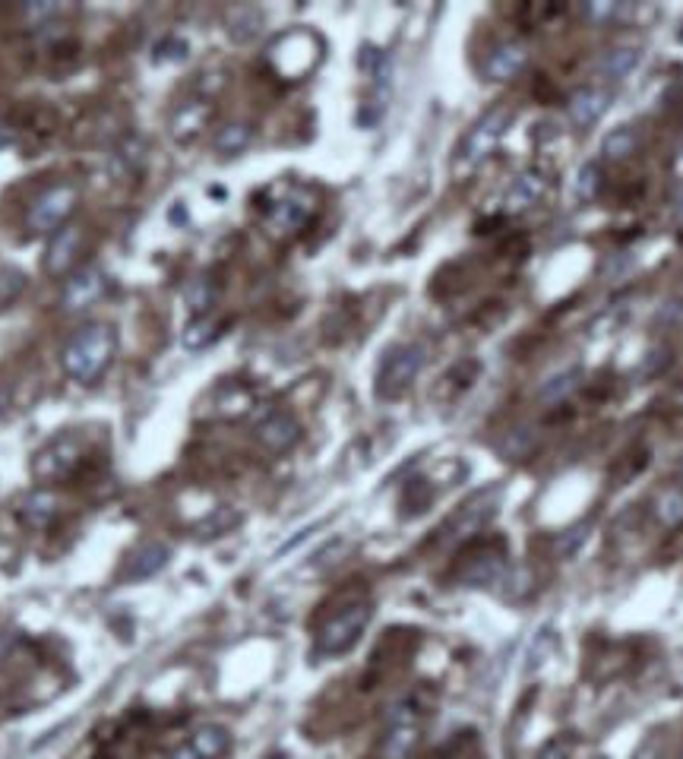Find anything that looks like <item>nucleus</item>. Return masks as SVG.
Here are the masks:
<instances>
[{
	"mask_svg": "<svg viewBox=\"0 0 683 759\" xmlns=\"http://www.w3.org/2000/svg\"><path fill=\"white\" fill-rule=\"evenodd\" d=\"M114 345L117 339L111 333V326L105 323L86 326L83 333H76L70 345L64 348V371L80 383L99 380L114 358Z\"/></svg>",
	"mask_w": 683,
	"mask_h": 759,
	"instance_id": "nucleus-1",
	"label": "nucleus"
},
{
	"mask_svg": "<svg viewBox=\"0 0 683 759\" xmlns=\"http://www.w3.org/2000/svg\"><path fill=\"white\" fill-rule=\"evenodd\" d=\"M513 124V108L510 105H497L484 114V118L465 133V140L456 152V165L462 171H472L475 165H481L487 155L497 149V143L503 140V133Z\"/></svg>",
	"mask_w": 683,
	"mask_h": 759,
	"instance_id": "nucleus-2",
	"label": "nucleus"
},
{
	"mask_svg": "<svg viewBox=\"0 0 683 759\" xmlns=\"http://www.w3.org/2000/svg\"><path fill=\"white\" fill-rule=\"evenodd\" d=\"M370 624V605L361 601V605H348L339 614H333L320 627L317 633V652L326 658H336L345 655L348 649H355V642L361 639V633Z\"/></svg>",
	"mask_w": 683,
	"mask_h": 759,
	"instance_id": "nucleus-3",
	"label": "nucleus"
},
{
	"mask_svg": "<svg viewBox=\"0 0 683 759\" xmlns=\"http://www.w3.org/2000/svg\"><path fill=\"white\" fill-rule=\"evenodd\" d=\"M424 367V348L421 345H399L389 348L380 371H377V396L380 399H399Z\"/></svg>",
	"mask_w": 683,
	"mask_h": 759,
	"instance_id": "nucleus-4",
	"label": "nucleus"
},
{
	"mask_svg": "<svg viewBox=\"0 0 683 759\" xmlns=\"http://www.w3.org/2000/svg\"><path fill=\"white\" fill-rule=\"evenodd\" d=\"M421 741V712L415 699H399L386 715V737L380 744L383 759H408Z\"/></svg>",
	"mask_w": 683,
	"mask_h": 759,
	"instance_id": "nucleus-5",
	"label": "nucleus"
},
{
	"mask_svg": "<svg viewBox=\"0 0 683 759\" xmlns=\"http://www.w3.org/2000/svg\"><path fill=\"white\" fill-rule=\"evenodd\" d=\"M76 206V187L70 184H54L48 187L42 197H38L32 206H29V216H26V225L29 231H38V235H48V231L61 228L64 219L73 212Z\"/></svg>",
	"mask_w": 683,
	"mask_h": 759,
	"instance_id": "nucleus-6",
	"label": "nucleus"
},
{
	"mask_svg": "<svg viewBox=\"0 0 683 759\" xmlns=\"http://www.w3.org/2000/svg\"><path fill=\"white\" fill-rule=\"evenodd\" d=\"M497 503H500L497 488H487V491H478L475 497H468L459 506V513L446 522V535H450L453 541H465V538L478 535L487 525V519L497 513Z\"/></svg>",
	"mask_w": 683,
	"mask_h": 759,
	"instance_id": "nucleus-7",
	"label": "nucleus"
},
{
	"mask_svg": "<svg viewBox=\"0 0 683 759\" xmlns=\"http://www.w3.org/2000/svg\"><path fill=\"white\" fill-rule=\"evenodd\" d=\"M310 216H314V200H310L304 190H288L282 200L269 206L266 228H269V235L288 238V235H295V231H301L310 222Z\"/></svg>",
	"mask_w": 683,
	"mask_h": 759,
	"instance_id": "nucleus-8",
	"label": "nucleus"
},
{
	"mask_svg": "<svg viewBox=\"0 0 683 759\" xmlns=\"http://www.w3.org/2000/svg\"><path fill=\"white\" fill-rule=\"evenodd\" d=\"M80 443L70 440V437H57L54 443H48L45 450H38L32 459V475L45 484L54 481H64L70 478V472L80 465Z\"/></svg>",
	"mask_w": 683,
	"mask_h": 759,
	"instance_id": "nucleus-9",
	"label": "nucleus"
},
{
	"mask_svg": "<svg viewBox=\"0 0 683 759\" xmlns=\"http://www.w3.org/2000/svg\"><path fill=\"white\" fill-rule=\"evenodd\" d=\"M529 64V51L519 42H500L491 48V54L484 57V76L491 83H506L513 76L522 73V67Z\"/></svg>",
	"mask_w": 683,
	"mask_h": 759,
	"instance_id": "nucleus-10",
	"label": "nucleus"
},
{
	"mask_svg": "<svg viewBox=\"0 0 683 759\" xmlns=\"http://www.w3.org/2000/svg\"><path fill=\"white\" fill-rule=\"evenodd\" d=\"M257 437L266 450L272 453H288L291 446L301 440V424L288 412H272L257 424Z\"/></svg>",
	"mask_w": 683,
	"mask_h": 759,
	"instance_id": "nucleus-11",
	"label": "nucleus"
},
{
	"mask_svg": "<svg viewBox=\"0 0 683 759\" xmlns=\"http://www.w3.org/2000/svg\"><path fill=\"white\" fill-rule=\"evenodd\" d=\"M105 276L99 269H83L80 276H73L64 288V310H70V314H76V310H86L92 307L95 301H99L105 295Z\"/></svg>",
	"mask_w": 683,
	"mask_h": 759,
	"instance_id": "nucleus-12",
	"label": "nucleus"
},
{
	"mask_svg": "<svg viewBox=\"0 0 683 759\" xmlns=\"http://www.w3.org/2000/svg\"><path fill=\"white\" fill-rule=\"evenodd\" d=\"M506 576V560L497 551H481L459 570V579L472 589H484V586H497Z\"/></svg>",
	"mask_w": 683,
	"mask_h": 759,
	"instance_id": "nucleus-13",
	"label": "nucleus"
},
{
	"mask_svg": "<svg viewBox=\"0 0 683 759\" xmlns=\"http://www.w3.org/2000/svg\"><path fill=\"white\" fill-rule=\"evenodd\" d=\"M83 247V231L80 228H61L57 235L51 238L48 244V253H45V269L51 272V276H64V272L73 266L76 253H80Z\"/></svg>",
	"mask_w": 683,
	"mask_h": 759,
	"instance_id": "nucleus-14",
	"label": "nucleus"
},
{
	"mask_svg": "<svg viewBox=\"0 0 683 759\" xmlns=\"http://www.w3.org/2000/svg\"><path fill=\"white\" fill-rule=\"evenodd\" d=\"M611 105V95L601 89H579L567 102V114L576 127H592L604 118V111Z\"/></svg>",
	"mask_w": 683,
	"mask_h": 759,
	"instance_id": "nucleus-15",
	"label": "nucleus"
},
{
	"mask_svg": "<svg viewBox=\"0 0 683 759\" xmlns=\"http://www.w3.org/2000/svg\"><path fill=\"white\" fill-rule=\"evenodd\" d=\"M544 193H548V178H544L541 171H525L513 181L510 193H506V209L525 212V209L538 206L544 200Z\"/></svg>",
	"mask_w": 683,
	"mask_h": 759,
	"instance_id": "nucleus-16",
	"label": "nucleus"
},
{
	"mask_svg": "<svg viewBox=\"0 0 683 759\" xmlns=\"http://www.w3.org/2000/svg\"><path fill=\"white\" fill-rule=\"evenodd\" d=\"M168 563V548L159 541H146L140 544L124 563V579H146V576H155L162 567Z\"/></svg>",
	"mask_w": 683,
	"mask_h": 759,
	"instance_id": "nucleus-17",
	"label": "nucleus"
},
{
	"mask_svg": "<svg viewBox=\"0 0 683 759\" xmlns=\"http://www.w3.org/2000/svg\"><path fill=\"white\" fill-rule=\"evenodd\" d=\"M57 516V497L48 491H35L23 503H19V519H23L29 529H45Z\"/></svg>",
	"mask_w": 683,
	"mask_h": 759,
	"instance_id": "nucleus-18",
	"label": "nucleus"
},
{
	"mask_svg": "<svg viewBox=\"0 0 683 759\" xmlns=\"http://www.w3.org/2000/svg\"><path fill=\"white\" fill-rule=\"evenodd\" d=\"M190 747L197 750L203 759H222L231 750V734L222 725H203V728L193 731Z\"/></svg>",
	"mask_w": 683,
	"mask_h": 759,
	"instance_id": "nucleus-19",
	"label": "nucleus"
},
{
	"mask_svg": "<svg viewBox=\"0 0 683 759\" xmlns=\"http://www.w3.org/2000/svg\"><path fill=\"white\" fill-rule=\"evenodd\" d=\"M579 383H582V371H579V367H570V371L554 374L551 380H544L541 389H538V399L548 402V405H557L563 399H570L576 389H579Z\"/></svg>",
	"mask_w": 683,
	"mask_h": 759,
	"instance_id": "nucleus-20",
	"label": "nucleus"
},
{
	"mask_svg": "<svg viewBox=\"0 0 683 759\" xmlns=\"http://www.w3.org/2000/svg\"><path fill=\"white\" fill-rule=\"evenodd\" d=\"M639 64V51L633 48H614L608 54H601L598 61V76H604V80H623V76H630L633 67Z\"/></svg>",
	"mask_w": 683,
	"mask_h": 759,
	"instance_id": "nucleus-21",
	"label": "nucleus"
},
{
	"mask_svg": "<svg viewBox=\"0 0 683 759\" xmlns=\"http://www.w3.org/2000/svg\"><path fill=\"white\" fill-rule=\"evenodd\" d=\"M636 143L639 140H636V133L630 127H617V130H611L608 136H604V155L614 159V162H623L636 152Z\"/></svg>",
	"mask_w": 683,
	"mask_h": 759,
	"instance_id": "nucleus-22",
	"label": "nucleus"
},
{
	"mask_svg": "<svg viewBox=\"0 0 683 759\" xmlns=\"http://www.w3.org/2000/svg\"><path fill=\"white\" fill-rule=\"evenodd\" d=\"M655 516L661 525H668V529H677V525H683V491H665L658 497L655 503Z\"/></svg>",
	"mask_w": 683,
	"mask_h": 759,
	"instance_id": "nucleus-23",
	"label": "nucleus"
},
{
	"mask_svg": "<svg viewBox=\"0 0 683 759\" xmlns=\"http://www.w3.org/2000/svg\"><path fill=\"white\" fill-rule=\"evenodd\" d=\"M216 339H219V323H212L206 317L184 329V345L190 348V352H200V348H206L209 342H216Z\"/></svg>",
	"mask_w": 683,
	"mask_h": 759,
	"instance_id": "nucleus-24",
	"label": "nucleus"
},
{
	"mask_svg": "<svg viewBox=\"0 0 683 759\" xmlns=\"http://www.w3.org/2000/svg\"><path fill=\"white\" fill-rule=\"evenodd\" d=\"M601 190V168L598 162H585L576 174V193L579 200H595Z\"/></svg>",
	"mask_w": 683,
	"mask_h": 759,
	"instance_id": "nucleus-25",
	"label": "nucleus"
},
{
	"mask_svg": "<svg viewBox=\"0 0 683 759\" xmlns=\"http://www.w3.org/2000/svg\"><path fill=\"white\" fill-rule=\"evenodd\" d=\"M247 143H250V127H244V124H231V127H225V130L219 133V140H216L219 152H225V155H238V152H244V149H247Z\"/></svg>",
	"mask_w": 683,
	"mask_h": 759,
	"instance_id": "nucleus-26",
	"label": "nucleus"
},
{
	"mask_svg": "<svg viewBox=\"0 0 683 759\" xmlns=\"http://www.w3.org/2000/svg\"><path fill=\"white\" fill-rule=\"evenodd\" d=\"M589 532H592V522H576L573 529H567L560 538H557V554L560 557H573L585 541H589Z\"/></svg>",
	"mask_w": 683,
	"mask_h": 759,
	"instance_id": "nucleus-27",
	"label": "nucleus"
},
{
	"mask_svg": "<svg viewBox=\"0 0 683 759\" xmlns=\"http://www.w3.org/2000/svg\"><path fill=\"white\" fill-rule=\"evenodd\" d=\"M212 295H216V288H212L209 279H193V282L187 285V291H184L187 307L197 310V314H206L209 304H212Z\"/></svg>",
	"mask_w": 683,
	"mask_h": 759,
	"instance_id": "nucleus-28",
	"label": "nucleus"
},
{
	"mask_svg": "<svg viewBox=\"0 0 683 759\" xmlns=\"http://www.w3.org/2000/svg\"><path fill=\"white\" fill-rule=\"evenodd\" d=\"M23 285H26V279H23V272H16V269H0V307H7L19 291H23Z\"/></svg>",
	"mask_w": 683,
	"mask_h": 759,
	"instance_id": "nucleus-29",
	"label": "nucleus"
},
{
	"mask_svg": "<svg viewBox=\"0 0 683 759\" xmlns=\"http://www.w3.org/2000/svg\"><path fill=\"white\" fill-rule=\"evenodd\" d=\"M222 513H225V510H222ZM222 513H216V516H212V519L203 525V529H200V532H203V538H212V535H219V532L231 529V525H238V516L231 513L228 519H222Z\"/></svg>",
	"mask_w": 683,
	"mask_h": 759,
	"instance_id": "nucleus-30",
	"label": "nucleus"
},
{
	"mask_svg": "<svg viewBox=\"0 0 683 759\" xmlns=\"http://www.w3.org/2000/svg\"><path fill=\"white\" fill-rule=\"evenodd\" d=\"M535 759H570V747L560 744V741H551V744H544V747L538 750Z\"/></svg>",
	"mask_w": 683,
	"mask_h": 759,
	"instance_id": "nucleus-31",
	"label": "nucleus"
},
{
	"mask_svg": "<svg viewBox=\"0 0 683 759\" xmlns=\"http://www.w3.org/2000/svg\"><path fill=\"white\" fill-rule=\"evenodd\" d=\"M168 759H203V756H200L197 750H193L190 744H184V747H178V750H174Z\"/></svg>",
	"mask_w": 683,
	"mask_h": 759,
	"instance_id": "nucleus-32",
	"label": "nucleus"
},
{
	"mask_svg": "<svg viewBox=\"0 0 683 759\" xmlns=\"http://www.w3.org/2000/svg\"><path fill=\"white\" fill-rule=\"evenodd\" d=\"M10 649V636L7 633H0V655H4Z\"/></svg>",
	"mask_w": 683,
	"mask_h": 759,
	"instance_id": "nucleus-33",
	"label": "nucleus"
},
{
	"mask_svg": "<svg viewBox=\"0 0 683 759\" xmlns=\"http://www.w3.org/2000/svg\"><path fill=\"white\" fill-rule=\"evenodd\" d=\"M677 222L683 225V193H680V200H677Z\"/></svg>",
	"mask_w": 683,
	"mask_h": 759,
	"instance_id": "nucleus-34",
	"label": "nucleus"
},
{
	"mask_svg": "<svg viewBox=\"0 0 683 759\" xmlns=\"http://www.w3.org/2000/svg\"><path fill=\"white\" fill-rule=\"evenodd\" d=\"M680 475H683V465H680Z\"/></svg>",
	"mask_w": 683,
	"mask_h": 759,
	"instance_id": "nucleus-35",
	"label": "nucleus"
},
{
	"mask_svg": "<svg viewBox=\"0 0 683 759\" xmlns=\"http://www.w3.org/2000/svg\"><path fill=\"white\" fill-rule=\"evenodd\" d=\"M598 759H604V756H598Z\"/></svg>",
	"mask_w": 683,
	"mask_h": 759,
	"instance_id": "nucleus-36",
	"label": "nucleus"
}]
</instances>
